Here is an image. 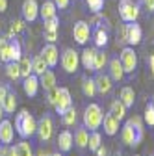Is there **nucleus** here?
<instances>
[{
	"label": "nucleus",
	"instance_id": "4",
	"mask_svg": "<svg viewBox=\"0 0 154 156\" xmlns=\"http://www.w3.org/2000/svg\"><path fill=\"white\" fill-rule=\"evenodd\" d=\"M119 15L123 19V23H136L139 17V8L132 0H121L119 2Z\"/></svg>",
	"mask_w": 154,
	"mask_h": 156
},
{
	"label": "nucleus",
	"instance_id": "41",
	"mask_svg": "<svg viewBox=\"0 0 154 156\" xmlns=\"http://www.w3.org/2000/svg\"><path fill=\"white\" fill-rule=\"evenodd\" d=\"M56 99H58V86L47 91V102H48L50 106H54V104H56Z\"/></svg>",
	"mask_w": 154,
	"mask_h": 156
},
{
	"label": "nucleus",
	"instance_id": "32",
	"mask_svg": "<svg viewBox=\"0 0 154 156\" xmlns=\"http://www.w3.org/2000/svg\"><path fill=\"white\" fill-rule=\"evenodd\" d=\"M2 108H4L6 113H15V108H17V95H15L13 91L8 93V97H6L4 102H2Z\"/></svg>",
	"mask_w": 154,
	"mask_h": 156
},
{
	"label": "nucleus",
	"instance_id": "24",
	"mask_svg": "<svg viewBox=\"0 0 154 156\" xmlns=\"http://www.w3.org/2000/svg\"><path fill=\"white\" fill-rule=\"evenodd\" d=\"M50 67H48V63L45 62V58L39 54V56H35V58H32V71H33V74H37V76H41L45 71H48Z\"/></svg>",
	"mask_w": 154,
	"mask_h": 156
},
{
	"label": "nucleus",
	"instance_id": "7",
	"mask_svg": "<svg viewBox=\"0 0 154 156\" xmlns=\"http://www.w3.org/2000/svg\"><path fill=\"white\" fill-rule=\"evenodd\" d=\"M71 106H72V97H71V91H69L67 87H58V99H56V104H54L56 113L63 115Z\"/></svg>",
	"mask_w": 154,
	"mask_h": 156
},
{
	"label": "nucleus",
	"instance_id": "5",
	"mask_svg": "<svg viewBox=\"0 0 154 156\" xmlns=\"http://www.w3.org/2000/svg\"><path fill=\"white\" fill-rule=\"evenodd\" d=\"M119 60L123 63L124 73H134L136 71V67H138V54H136V50H134V47H130V45L124 47L121 50V54H119Z\"/></svg>",
	"mask_w": 154,
	"mask_h": 156
},
{
	"label": "nucleus",
	"instance_id": "26",
	"mask_svg": "<svg viewBox=\"0 0 154 156\" xmlns=\"http://www.w3.org/2000/svg\"><path fill=\"white\" fill-rule=\"evenodd\" d=\"M82 93L89 99H93L97 95V86H95V78H89V76H84L82 78Z\"/></svg>",
	"mask_w": 154,
	"mask_h": 156
},
{
	"label": "nucleus",
	"instance_id": "53",
	"mask_svg": "<svg viewBox=\"0 0 154 156\" xmlns=\"http://www.w3.org/2000/svg\"><path fill=\"white\" fill-rule=\"evenodd\" d=\"M152 104H154V97H152Z\"/></svg>",
	"mask_w": 154,
	"mask_h": 156
},
{
	"label": "nucleus",
	"instance_id": "16",
	"mask_svg": "<svg viewBox=\"0 0 154 156\" xmlns=\"http://www.w3.org/2000/svg\"><path fill=\"white\" fill-rule=\"evenodd\" d=\"M108 69H110V76H111V80L113 82H119L124 78V69H123V63L119 58H111V60L108 62Z\"/></svg>",
	"mask_w": 154,
	"mask_h": 156
},
{
	"label": "nucleus",
	"instance_id": "23",
	"mask_svg": "<svg viewBox=\"0 0 154 156\" xmlns=\"http://www.w3.org/2000/svg\"><path fill=\"white\" fill-rule=\"evenodd\" d=\"M95 54H97V48H84V52H82V56H80V63L84 65V69L93 71Z\"/></svg>",
	"mask_w": 154,
	"mask_h": 156
},
{
	"label": "nucleus",
	"instance_id": "12",
	"mask_svg": "<svg viewBox=\"0 0 154 156\" xmlns=\"http://www.w3.org/2000/svg\"><path fill=\"white\" fill-rule=\"evenodd\" d=\"M13 138H15V128H13L11 121L2 119L0 121V143L2 145H11Z\"/></svg>",
	"mask_w": 154,
	"mask_h": 156
},
{
	"label": "nucleus",
	"instance_id": "25",
	"mask_svg": "<svg viewBox=\"0 0 154 156\" xmlns=\"http://www.w3.org/2000/svg\"><path fill=\"white\" fill-rule=\"evenodd\" d=\"M9 58L11 62H19L23 58V47H21V41L15 37L9 39Z\"/></svg>",
	"mask_w": 154,
	"mask_h": 156
},
{
	"label": "nucleus",
	"instance_id": "34",
	"mask_svg": "<svg viewBox=\"0 0 154 156\" xmlns=\"http://www.w3.org/2000/svg\"><path fill=\"white\" fill-rule=\"evenodd\" d=\"M6 74L9 80H19L21 78V71H19V62H8L6 63Z\"/></svg>",
	"mask_w": 154,
	"mask_h": 156
},
{
	"label": "nucleus",
	"instance_id": "27",
	"mask_svg": "<svg viewBox=\"0 0 154 156\" xmlns=\"http://www.w3.org/2000/svg\"><path fill=\"white\" fill-rule=\"evenodd\" d=\"M106 65H108V54L104 50H97L95 62H93V71L95 73H102V69H106Z\"/></svg>",
	"mask_w": 154,
	"mask_h": 156
},
{
	"label": "nucleus",
	"instance_id": "8",
	"mask_svg": "<svg viewBox=\"0 0 154 156\" xmlns=\"http://www.w3.org/2000/svg\"><path fill=\"white\" fill-rule=\"evenodd\" d=\"M52 132H54V123H52V117L50 115H43L39 123H37V136H39L41 141H48L52 138Z\"/></svg>",
	"mask_w": 154,
	"mask_h": 156
},
{
	"label": "nucleus",
	"instance_id": "2",
	"mask_svg": "<svg viewBox=\"0 0 154 156\" xmlns=\"http://www.w3.org/2000/svg\"><path fill=\"white\" fill-rule=\"evenodd\" d=\"M15 128L23 140H28L37 132V121L33 119V115L28 110H21L15 117Z\"/></svg>",
	"mask_w": 154,
	"mask_h": 156
},
{
	"label": "nucleus",
	"instance_id": "54",
	"mask_svg": "<svg viewBox=\"0 0 154 156\" xmlns=\"http://www.w3.org/2000/svg\"><path fill=\"white\" fill-rule=\"evenodd\" d=\"M134 156H139V154H134Z\"/></svg>",
	"mask_w": 154,
	"mask_h": 156
},
{
	"label": "nucleus",
	"instance_id": "40",
	"mask_svg": "<svg viewBox=\"0 0 154 156\" xmlns=\"http://www.w3.org/2000/svg\"><path fill=\"white\" fill-rule=\"evenodd\" d=\"M126 35H128V23L119 26V30H117V41L124 45L126 43Z\"/></svg>",
	"mask_w": 154,
	"mask_h": 156
},
{
	"label": "nucleus",
	"instance_id": "30",
	"mask_svg": "<svg viewBox=\"0 0 154 156\" xmlns=\"http://www.w3.org/2000/svg\"><path fill=\"white\" fill-rule=\"evenodd\" d=\"M0 62L2 63L11 62V58H9V37H0Z\"/></svg>",
	"mask_w": 154,
	"mask_h": 156
},
{
	"label": "nucleus",
	"instance_id": "15",
	"mask_svg": "<svg viewBox=\"0 0 154 156\" xmlns=\"http://www.w3.org/2000/svg\"><path fill=\"white\" fill-rule=\"evenodd\" d=\"M143 39V32H141V26L136 24V23H128V35H126V45L130 47H136L141 43Z\"/></svg>",
	"mask_w": 154,
	"mask_h": 156
},
{
	"label": "nucleus",
	"instance_id": "28",
	"mask_svg": "<svg viewBox=\"0 0 154 156\" xmlns=\"http://www.w3.org/2000/svg\"><path fill=\"white\" fill-rule=\"evenodd\" d=\"M110 113L115 117V119L123 121V119H124V115H126V106L117 99V101H113V102H111V106H110Z\"/></svg>",
	"mask_w": 154,
	"mask_h": 156
},
{
	"label": "nucleus",
	"instance_id": "31",
	"mask_svg": "<svg viewBox=\"0 0 154 156\" xmlns=\"http://www.w3.org/2000/svg\"><path fill=\"white\" fill-rule=\"evenodd\" d=\"M19 71H21V78H26L28 74H32V58L28 56H23L21 60H19Z\"/></svg>",
	"mask_w": 154,
	"mask_h": 156
},
{
	"label": "nucleus",
	"instance_id": "42",
	"mask_svg": "<svg viewBox=\"0 0 154 156\" xmlns=\"http://www.w3.org/2000/svg\"><path fill=\"white\" fill-rule=\"evenodd\" d=\"M45 23V30H58V24H60V21H58V15L52 17V19H47Z\"/></svg>",
	"mask_w": 154,
	"mask_h": 156
},
{
	"label": "nucleus",
	"instance_id": "19",
	"mask_svg": "<svg viewBox=\"0 0 154 156\" xmlns=\"http://www.w3.org/2000/svg\"><path fill=\"white\" fill-rule=\"evenodd\" d=\"M74 145L78 147V149H86L87 147V141H89V132H87V128L82 125V126H78L74 130Z\"/></svg>",
	"mask_w": 154,
	"mask_h": 156
},
{
	"label": "nucleus",
	"instance_id": "10",
	"mask_svg": "<svg viewBox=\"0 0 154 156\" xmlns=\"http://www.w3.org/2000/svg\"><path fill=\"white\" fill-rule=\"evenodd\" d=\"M41 56L45 58V62L48 63V67H56L58 63H60V50H58V47L54 43H47L41 50Z\"/></svg>",
	"mask_w": 154,
	"mask_h": 156
},
{
	"label": "nucleus",
	"instance_id": "36",
	"mask_svg": "<svg viewBox=\"0 0 154 156\" xmlns=\"http://www.w3.org/2000/svg\"><path fill=\"white\" fill-rule=\"evenodd\" d=\"M61 123L65 125V126H72L74 123H76V110L71 106L63 115H61Z\"/></svg>",
	"mask_w": 154,
	"mask_h": 156
},
{
	"label": "nucleus",
	"instance_id": "22",
	"mask_svg": "<svg viewBox=\"0 0 154 156\" xmlns=\"http://www.w3.org/2000/svg\"><path fill=\"white\" fill-rule=\"evenodd\" d=\"M39 86H41L45 91L56 87V74H54V71L48 69V71H45V73L39 76Z\"/></svg>",
	"mask_w": 154,
	"mask_h": 156
},
{
	"label": "nucleus",
	"instance_id": "47",
	"mask_svg": "<svg viewBox=\"0 0 154 156\" xmlns=\"http://www.w3.org/2000/svg\"><path fill=\"white\" fill-rule=\"evenodd\" d=\"M9 145H2L0 147V156H9V149H8Z\"/></svg>",
	"mask_w": 154,
	"mask_h": 156
},
{
	"label": "nucleus",
	"instance_id": "13",
	"mask_svg": "<svg viewBox=\"0 0 154 156\" xmlns=\"http://www.w3.org/2000/svg\"><path fill=\"white\" fill-rule=\"evenodd\" d=\"M95 86H97V93L99 95H108L113 87V80L110 74H104V73H99L97 78H95Z\"/></svg>",
	"mask_w": 154,
	"mask_h": 156
},
{
	"label": "nucleus",
	"instance_id": "1",
	"mask_svg": "<svg viewBox=\"0 0 154 156\" xmlns=\"http://www.w3.org/2000/svg\"><path fill=\"white\" fill-rule=\"evenodd\" d=\"M121 138L123 143L128 147H138L143 140V123H141V117H130V119L124 123L123 130H121Z\"/></svg>",
	"mask_w": 154,
	"mask_h": 156
},
{
	"label": "nucleus",
	"instance_id": "39",
	"mask_svg": "<svg viewBox=\"0 0 154 156\" xmlns=\"http://www.w3.org/2000/svg\"><path fill=\"white\" fill-rule=\"evenodd\" d=\"M86 4L93 13H100V9L104 8V0H86Z\"/></svg>",
	"mask_w": 154,
	"mask_h": 156
},
{
	"label": "nucleus",
	"instance_id": "50",
	"mask_svg": "<svg viewBox=\"0 0 154 156\" xmlns=\"http://www.w3.org/2000/svg\"><path fill=\"white\" fill-rule=\"evenodd\" d=\"M149 67H150V73L154 74V54H152V56L149 58Z\"/></svg>",
	"mask_w": 154,
	"mask_h": 156
},
{
	"label": "nucleus",
	"instance_id": "17",
	"mask_svg": "<svg viewBox=\"0 0 154 156\" xmlns=\"http://www.w3.org/2000/svg\"><path fill=\"white\" fill-rule=\"evenodd\" d=\"M23 87H24V93L28 97H35L37 95V89H39V76L32 73L26 78H23Z\"/></svg>",
	"mask_w": 154,
	"mask_h": 156
},
{
	"label": "nucleus",
	"instance_id": "55",
	"mask_svg": "<svg viewBox=\"0 0 154 156\" xmlns=\"http://www.w3.org/2000/svg\"><path fill=\"white\" fill-rule=\"evenodd\" d=\"M152 156H154V154H152Z\"/></svg>",
	"mask_w": 154,
	"mask_h": 156
},
{
	"label": "nucleus",
	"instance_id": "18",
	"mask_svg": "<svg viewBox=\"0 0 154 156\" xmlns=\"http://www.w3.org/2000/svg\"><path fill=\"white\" fill-rule=\"evenodd\" d=\"M119 119H115L111 113H104V119H102V126H104V134L106 136H115L119 132Z\"/></svg>",
	"mask_w": 154,
	"mask_h": 156
},
{
	"label": "nucleus",
	"instance_id": "21",
	"mask_svg": "<svg viewBox=\"0 0 154 156\" xmlns=\"http://www.w3.org/2000/svg\"><path fill=\"white\" fill-rule=\"evenodd\" d=\"M119 101H121L126 108H132V106H134V102H136V91H134L130 86H124V87L121 89Z\"/></svg>",
	"mask_w": 154,
	"mask_h": 156
},
{
	"label": "nucleus",
	"instance_id": "6",
	"mask_svg": "<svg viewBox=\"0 0 154 156\" xmlns=\"http://www.w3.org/2000/svg\"><path fill=\"white\" fill-rule=\"evenodd\" d=\"M78 65H80V56L76 50L72 48H65L63 54H61V67L65 69V73L72 74L78 71Z\"/></svg>",
	"mask_w": 154,
	"mask_h": 156
},
{
	"label": "nucleus",
	"instance_id": "51",
	"mask_svg": "<svg viewBox=\"0 0 154 156\" xmlns=\"http://www.w3.org/2000/svg\"><path fill=\"white\" fill-rule=\"evenodd\" d=\"M4 113H6V112H4V108H2V104H0V121H2V119H4Z\"/></svg>",
	"mask_w": 154,
	"mask_h": 156
},
{
	"label": "nucleus",
	"instance_id": "20",
	"mask_svg": "<svg viewBox=\"0 0 154 156\" xmlns=\"http://www.w3.org/2000/svg\"><path fill=\"white\" fill-rule=\"evenodd\" d=\"M56 4H54V0H45V2L39 6V17L43 19V21H47V19H52L56 17Z\"/></svg>",
	"mask_w": 154,
	"mask_h": 156
},
{
	"label": "nucleus",
	"instance_id": "38",
	"mask_svg": "<svg viewBox=\"0 0 154 156\" xmlns=\"http://www.w3.org/2000/svg\"><path fill=\"white\" fill-rule=\"evenodd\" d=\"M143 119H145V123H147L149 126H154V104H152V102H149V104L145 106Z\"/></svg>",
	"mask_w": 154,
	"mask_h": 156
},
{
	"label": "nucleus",
	"instance_id": "43",
	"mask_svg": "<svg viewBox=\"0 0 154 156\" xmlns=\"http://www.w3.org/2000/svg\"><path fill=\"white\" fill-rule=\"evenodd\" d=\"M58 39V30H45V41L47 43H56Z\"/></svg>",
	"mask_w": 154,
	"mask_h": 156
},
{
	"label": "nucleus",
	"instance_id": "11",
	"mask_svg": "<svg viewBox=\"0 0 154 156\" xmlns=\"http://www.w3.org/2000/svg\"><path fill=\"white\" fill-rule=\"evenodd\" d=\"M23 19L26 23H33L37 17H39V4L35 0H24L23 2Z\"/></svg>",
	"mask_w": 154,
	"mask_h": 156
},
{
	"label": "nucleus",
	"instance_id": "14",
	"mask_svg": "<svg viewBox=\"0 0 154 156\" xmlns=\"http://www.w3.org/2000/svg\"><path fill=\"white\" fill-rule=\"evenodd\" d=\"M58 149H60V152H69L72 149V143H74V138H72V132L71 130H61L60 134H58Z\"/></svg>",
	"mask_w": 154,
	"mask_h": 156
},
{
	"label": "nucleus",
	"instance_id": "52",
	"mask_svg": "<svg viewBox=\"0 0 154 156\" xmlns=\"http://www.w3.org/2000/svg\"><path fill=\"white\" fill-rule=\"evenodd\" d=\"M50 156H63V154H61V152H52Z\"/></svg>",
	"mask_w": 154,
	"mask_h": 156
},
{
	"label": "nucleus",
	"instance_id": "44",
	"mask_svg": "<svg viewBox=\"0 0 154 156\" xmlns=\"http://www.w3.org/2000/svg\"><path fill=\"white\" fill-rule=\"evenodd\" d=\"M8 93H9V87L4 86V84H0V104L4 102V99L8 97Z\"/></svg>",
	"mask_w": 154,
	"mask_h": 156
},
{
	"label": "nucleus",
	"instance_id": "35",
	"mask_svg": "<svg viewBox=\"0 0 154 156\" xmlns=\"http://www.w3.org/2000/svg\"><path fill=\"white\" fill-rule=\"evenodd\" d=\"M100 145H102V136H100V132H99V130H93V132L89 134V141H87L89 151H93V152H95Z\"/></svg>",
	"mask_w": 154,
	"mask_h": 156
},
{
	"label": "nucleus",
	"instance_id": "48",
	"mask_svg": "<svg viewBox=\"0 0 154 156\" xmlns=\"http://www.w3.org/2000/svg\"><path fill=\"white\" fill-rule=\"evenodd\" d=\"M95 152H97V156H106V154H108V151H106V147H102V145H100V147H99L97 151H95Z\"/></svg>",
	"mask_w": 154,
	"mask_h": 156
},
{
	"label": "nucleus",
	"instance_id": "33",
	"mask_svg": "<svg viewBox=\"0 0 154 156\" xmlns=\"http://www.w3.org/2000/svg\"><path fill=\"white\" fill-rule=\"evenodd\" d=\"M15 156H33V151H32V145L23 140V141H19L15 145Z\"/></svg>",
	"mask_w": 154,
	"mask_h": 156
},
{
	"label": "nucleus",
	"instance_id": "29",
	"mask_svg": "<svg viewBox=\"0 0 154 156\" xmlns=\"http://www.w3.org/2000/svg\"><path fill=\"white\" fill-rule=\"evenodd\" d=\"M93 39H95V45H97L99 48H104L108 45V32L102 26H99L97 30L93 32Z\"/></svg>",
	"mask_w": 154,
	"mask_h": 156
},
{
	"label": "nucleus",
	"instance_id": "49",
	"mask_svg": "<svg viewBox=\"0 0 154 156\" xmlns=\"http://www.w3.org/2000/svg\"><path fill=\"white\" fill-rule=\"evenodd\" d=\"M8 9V0H0V13H4Z\"/></svg>",
	"mask_w": 154,
	"mask_h": 156
},
{
	"label": "nucleus",
	"instance_id": "37",
	"mask_svg": "<svg viewBox=\"0 0 154 156\" xmlns=\"http://www.w3.org/2000/svg\"><path fill=\"white\" fill-rule=\"evenodd\" d=\"M23 30H24V19H17V21H13V23H11V28H9L8 37L11 39V37H15L17 34H21Z\"/></svg>",
	"mask_w": 154,
	"mask_h": 156
},
{
	"label": "nucleus",
	"instance_id": "9",
	"mask_svg": "<svg viewBox=\"0 0 154 156\" xmlns=\"http://www.w3.org/2000/svg\"><path fill=\"white\" fill-rule=\"evenodd\" d=\"M72 35H74V41L78 43V45H86V43L89 41V35H91V26H89V23H86V21L74 23Z\"/></svg>",
	"mask_w": 154,
	"mask_h": 156
},
{
	"label": "nucleus",
	"instance_id": "3",
	"mask_svg": "<svg viewBox=\"0 0 154 156\" xmlns=\"http://www.w3.org/2000/svg\"><path fill=\"white\" fill-rule=\"evenodd\" d=\"M102 119H104V113L99 104L93 102V104L86 106V110H84V126L86 128H89L91 132L99 130L102 126Z\"/></svg>",
	"mask_w": 154,
	"mask_h": 156
},
{
	"label": "nucleus",
	"instance_id": "45",
	"mask_svg": "<svg viewBox=\"0 0 154 156\" xmlns=\"http://www.w3.org/2000/svg\"><path fill=\"white\" fill-rule=\"evenodd\" d=\"M54 4H56V8H60V9H65V8L69 6V0H54Z\"/></svg>",
	"mask_w": 154,
	"mask_h": 156
},
{
	"label": "nucleus",
	"instance_id": "46",
	"mask_svg": "<svg viewBox=\"0 0 154 156\" xmlns=\"http://www.w3.org/2000/svg\"><path fill=\"white\" fill-rule=\"evenodd\" d=\"M143 4H145L147 11H154V0H143Z\"/></svg>",
	"mask_w": 154,
	"mask_h": 156
}]
</instances>
